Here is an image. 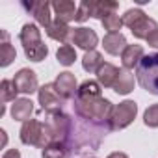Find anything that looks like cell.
<instances>
[{
    "label": "cell",
    "mask_w": 158,
    "mask_h": 158,
    "mask_svg": "<svg viewBox=\"0 0 158 158\" xmlns=\"http://www.w3.org/2000/svg\"><path fill=\"white\" fill-rule=\"evenodd\" d=\"M23 8L24 10H28V11H32V15H34V19H35V23L39 24V26H43L45 30L54 23L52 21V4L50 2H47V0H39V2H23Z\"/></svg>",
    "instance_id": "ba28073f"
},
{
    "label": "cell",
    "mask_w": 158,
    "mask_h": 158,
    "mask_svg": "<svg viewBox=\"0 0 158 158\" xmlns=\"http://www.w3.org/2000/svg\"><path fill=\"white\" fill-rule=\"evenodd\" d=\"M106 158H128V154H127V152H121V151H115V152L108 154Z\"/></svg>",
    "instance_id": "d6a6232c"
},
{
    "label": "cell",
    "mask_w": 158,
    "mask_h": 158,
    "mask_svg": "<svg viewBox=\"0 0 158 158\" xmlns=\"http://www.w3.org/2000/svg\"><path fill=\"white\" fill-rule=\"evenodd\" d=\"M19 138L24 145H32V147H39L45 149V127L41 119H28L26 123H23Z\"/></svg>",
    "instance_id": "277c9868"
},
{
    "label": "cell",
    "mask_w": 158,
    "mask_h": 158,
    "mask_svg": "<svg viewBox=\"0 0 158 158\" xmlns=\"http://www.w3.org/2000/svg\"><path fill=\"white\" fill-rule=\"evenodd\" d=\"M47 35L61 45H67L71 43V37H73V28L61 21H54L48 28H47Z\"/></svg>",
    "instance_id": "4fadbf2b"
},
{
    "label": "cell",
    "mask_w": 158,
    "mask_h": 158,
    "mask_svg": "<svg viewBox=\"0 0 158 158\" xmlns=\"http://www.w3.org/2000/svg\"><path fill=\"white\" fill-rule=\"evenodd\" d=\"M56 60H58L60 65H63V67H71V65L76 61V50H74V47H73L71 43L61 45V47L56 50Z\"/></svg>",
    "instance_id": "603a6c76"
},
{
    "label": "cell",
    "mask_w": 158,
    "mask_h": 158,
    "mask_svg": "<svg viewBox=\"0 0 158 158\" xmlns=\"http://www.w3.org/2000/svg\"><path fill=\"white\" fill-rule=\"evenodd\" d=\"M101 84L97 80H84L78 86V93L76 97H102L101 95Z\"/></svg>",
    "instance_id": "d4e9b609"
},
{
    "label": "cell",
    "mask_w": 158,
    "mask_h": 158,
    "mask_svg": "<svg viewBox=\"0 0 158 158\" xmlns=\"http://www.w3.org/2000/svg\"><path fill=\"white\" fill-rule=\"evenodd\" d=\"M154 30H158V23H156L154 19L147 17V15H145L139 23H136V24L130 28V32H132V35H134L136 39H145V41H147V37H149Z\"/></svg>",
    "instance_id": "e0dca14e"
},
{
    "label": "cell",
    "mask_w": 158,
    "mask_h": 158,
    "mask_svg": "<svg viewBox=\"0 0 158 158\" xmlns=\"http://www.w3.org/2000/svg\"><path fill=\"white\" fill-rule=\"evenodd\" d=\"M13 84L17 86L19 93L23 95H32L39 91V82H37V74L32 69H19L13 76Z\"/></svg>",
    "instance_id": "52a82bcc"
},
{
    "label": "cell",
    "mask_w": 158,
    "mask_h": 158,
    "mask_svg": "<svg viewBox=\"0 0 158 158\" xmlns=\"http://www.w3.org/2000/svg\"><path fill=\"white\" fill-rule=\"evenodd\" d=\"M143 47L141 45H127V48L121 54V61H123V69L130 71L134 67H138V63L143 60Z\"/></svg>",
    "instance_id": "2e32d148"
},
{
    "label": "cell",
    "mask_w": 158,
    "mask_h": 158,
    "mask_svg": "<svg viewBox=\"0 0 158 158\" xmlns=\"http://www.w3.org/2000/svg\"><path fill=\"white\" fill-rule=\"evenodd\" d=\"M52 11L56 15V21H61V23L69 24L71 21H76L78 4H74L73 0H54L52 2Z\"/></svg>",
    "instance_id": "8fae6325"
},
{
    "label": "cell",
    "mask_w": 158,
    "mask_h": 158,
    "mask_svg": "<svg viewBox=\"0 0 158 158\" xmlns=\"http://www.w3.org/2000/svg\"><path fill=\"white\" fill-rule=\"evenodd\" d=\"M37 101L43 112H60L63 108V99L56 93L54 84H43L37 91Z\"/></svg>",
    "instance_id": "8992f818"
},
{
    "label": "cell",
    "mask_w": 158,
    "mask_h": 158,
    "mask_svg": "<svg viewBox=\"0 0 158 158\" xmlns=\"http://www.w3.org/2000/svg\"><path fill=\"white\" fill-rule=\"evenodd\" d=\"M69 154H71L69 145L61 141H54L41 151V158H69Z\"/></svg>",
    "instance_id": "ffe728a7"
},
{
    "label": "cell",
    "mask_w": 158,
    "mask_h": 158,
    "mask_svg": "<svg viewBox=\"0 0 158 158\" xmlns=\"http://www.w3.org/2000/svg\"><path fill=\"white\" fill-rule=\"evenodd\" d=\"M32 114H34V102H32V99H28V97H21V99H17V101L11 104V117H13L15 121L26 123Z\"/></svg>",
    "instance_id": "5bb4252c"
},
{
    "label": "cell",
    "mask_w": 158,
    "mask_h": 158,
    "mask_svg": "<svg viewBox=\"0 0 158 158\" xmlns=\"http://www.w3.org/2000/svg\"><path fill=\"white\" fill-rule=\"evenodd\" d=\"M101 23H102V26H104L106 34H119V32H121V28H123V19H121L117 13H114V15L106 17V19H104V21H101Z\"/></svg>",
    "instance_id": "83f0119b"
},
{
    "label": "cell",
    "mask_w": 158,
    "mask_h": 158,
    "mask_svg": "<svg viewBox=\"0 0 158 158\" xmlns=\"http://www.w3.org/2000/svg\"><path fill=\"white\" fill-rule=\"evenodd\" d=\"M143 123L149 128H158V102L156 104H151L143 112Z\"/></svg>",
    "instance_id": "f1b7e54d"
},
{
    "label": "cell",
    "mask_w": 158,
    "mask_h": 158,
    "mask_svg": "<svg viewBox=\"0 0 158 158\" xmlns=\"http://www.w3.org/2000/svg\"><path fill=\"white\" fill-rule=\"evenodd\" d=\"M86 2L89 8V17L99 21H104L119 10V2L115 0H86Z\"/></svg>",
    "instance_id": "30bf717a"
},
{
    "label": "cell",
    "mask_w": 158,
    "mask_h": 158,
    "mask_svg": "<svg viewBox=\"0 0 158 158\" xmlns=\"http://www.w3.org/2000/svg\"><path fill=\"white\" fill-rule=\"evenodd\" d=\"M138 115V104L134 101H123L114 106L110 117V130H123L127 128Z\"/></svg>",
    "instance_id": "3957f363"
},
{
    "label": "cell",
    "mask_w": 158,
    "mask_h": 158,
    "mask_svg": "<svg viewBox=\"0 0 158 158\" xmlns=\"http://www.w3.org/2000/svg\"><path fill=\"white\" fill-rule=\"evenodd\" d=\"M17 86L13 84V80H8V78H4L2 82H0V102H2V106H6L8 102H15L17 101Z\"/></svg>",
    "instance_id": "44dd1931"
},
{
    "label": "cell",
    "mask_w": 158,
    "mask_h": 158,
    "mask_svg": "<svg viewBox=\"0 0 158 158\" xmlns=\"http://www.w3.org/2000/svg\"><path fill=\"white\" fill-rule=\"evenodd\" d=\"M88 158H97V156H88Z\"/></svg>",
    "instance_id": "e575fe53"
},
{
    "label": "cell",
    "mask_w": 158,
    "mask_h": 158,
    "mask_svg": "<svg viewBox=\"0 0 158 158\" xmlns=\"http://www.w3.org/2000/svg\"><path fill=\"white\" fill-rule=\"evenodd\" d=\"M143 17H145V13H143L141 8H130V10L125 11V15H121V19H123V26L132 28V26H134L136 23H139Z\"/></svg>",
    "instance_id": "4316f807"
},
{
    "label": "cell",
    "mask_w": 158,
    "mask_h": 158,
    "mask_svg": "<svg viewBox=\"0 0 158 158\" xmlns=\"http://www.w3.org/2000/svg\"><path fill=\"white\" fill-rule=\"evenodd\" d=\"M52 84H54L56 93H58L63 101L76 99V93H78V84H76V76H74L71 71H63V73H60Z\"/></svg>",
    "instance_id": "5b68a950"
},
{
    "label": "cell",
    "mask_w": 158,
    "mask_h": 158,
    "mask_svg": "<svg viewBox=\"0 0 158 158\" xmlns=\"http://www.w3.org/2000/svg\"><path fill=\"white\" fill-rule=\"evenodd\" d=\"M71 43L76 45L78 48L89 52V50H95V47H97V43H99V35H97L95 30L86 28V26H80V28H74V30H73Z\"/></svg>",
    "instance_id": "9c48e42d"
},
{
    "label": "cell",
    "mask_w": 158,
    "mask_h": 158,
    "mask_svg": "<svg viewBox=\"0 0 158 158\" xmlns=\"http://www.w3.org/2000/svg\"><path fill=\"white\" fill-rule=\"evenodd\" d=\"M89 19V8H88V2L84 0V2L78 4V11H76V21L74 23H86Z\"/></svg>",
    "instance_id": "f546056e"
},
{
    "label": "cell",
    "mask_w": 158,
    "mask_h": 158,
    "mask_svg": "<svg viewBox=\"0 0 158 158\" xmlns=\"http://www.w3.org/2000/svg\"><path fill=\"white\" fill-rule=\"evenodd\" d=\"M95 74H97V82L101 84V88H114L117 76H119V69L114 63L104 61Z\"/></svg>",
    "instance_id": "9a60e30c"
},
{
    "label": "cell",
    "mask_w": 158,
    "mask_h": 158,
    "mask_svg": "<svg viewBox=\"0 0 158 158\" xmlns=\"http://www.w3.org/2000/svg\"><path fill=\"white\" fill-rule=\"evenodd\" d=\"M0 136H2V147H6L8 145V132L4 128H0Z\"/></svg>",
    "instance_id": "836d02e7"
},
{
    "label": "cell",
    "mask_w": 158,
    "mask_h": 158,
    "mask_svg": "<svg viewBox=\"0 0 158 158\" xmlns=\"http://www.w3.org/2000/svg\"><path fill=\"white\" fill-rule=\"evenodd\" d=\"M138 84L151 95H158V52L143 56L136 67Z\"/></svg>",
    "instance_id": "7a4b0ae2"
},
{
    "label": "cell",
    "mask_w": 158,
    "mask_h": 158,
    "mask_svg": "<svg viewBox=\"0 0 158 158\" xmlns=\"http://www.w3.org/2000/svg\"><path fill=\"white\" fill-rule=\"evenodd\" d=\"M24 56L30 60V61H35V63H39V61H43L47 56H48V47L41 41V43H35V45H28V47H24Z\"/></svg>",
    "instance_id": "7402d4cb"
},
{
    "label": "cell",
    "mask_w": 158,
    "mask_h": 158,
    "mask_svg": "<svg viewBox=\"0 0 158 158\" xmlns=\"http://www.w3.org/2000/svg\"><path fill=\"white\" fill-rule=\"evenodd\" d=\"M127 37L119 32V34H106L102 37V48L104 52H108L110 56H119L123 54V50L127 48Z\"/></svg>",
    "instance_id": "7c38bea8"
},
{
    "label": "cell",
    "mask_w": 158,
    "mask_h": 158,
    "mask_svg": "<svg viewBox=\"0 0 158 158\" xmlns=\"http://www.w3.org/2000/svg\"><path fill=\"white\" fill-rule=\"evenodd\" d=\"M19 39L23 43V47H28V45H35V43H41V30L37 28V24H30L26 23L19 34Z\"/></svg>",
    "instance_id": "d6986e66"
},
{
    "label": "cell",
    "mask_w": 158,
    "mask_h": 158,
    "mask_svg": "<svg viewBox=\"0 0 158 158\" xmlns=\"http://www.w3.org/2000/svg\"><path fill=\"white\" fill-rule=\"evenodd\" d=\"M134 74L127 69H119V76L115 80V86H114V91L117 95H128L130 91H134Z\"/></svg>",
    "instance_id": "ac0fdd59"
},
{
    "label": "cell",
    "mask_w": 158,
    "mask_h": 158,
    "mask_svg": "<svg viewBox=\"0 0 158 158\" xmlns=\"http://www.w3.org/2000/svg\"><path fill=\"white\" fill-rule=\"evenodd\" d=\"M17 58V52H15V47H11V43H2V47H0V65L2 67H8L15 61Z\"/></svg>",
    "instance_id": "484cf974"
},
{
    "label": "cell",
    "mask_w": 158,
    "mask_h": 158,
    "mask_svg": "<svg viewBox=\"0 0 158 158\" xmlns=\"http://www.w3.org/2000/svg\"><path fill=\"white\" fill-rule=\"evenodd\" d=\"M147 45L152 48H158V30H154L149 37H147Z\"/></svg>",
    "instance_id": "4dcf8cb0"
},
{
    "label": "cell",
    "mask_w": 158,
    "mask_h": 158,
    "mask_svg": "<svg viewBox=\"0 0 158 158\" xmlns=\"http://www.w3.org/2000/svg\"><path fill=\"white\" fill-rule=\"evenodd\" d=\"M102 63H104L102 61V54L99 50H89L82 58V67H84L86 73H97Z\"/></svg>",
    "instance_id": "cb8c5ba5"
},
{
    "label": "cell",
    "mask_w": 158,
    "mask_h": 158,
    "mask_svg": "<svg viewBox=\"0 0 158 158\" xmlns=\"http://www.w3.org/2000/svg\"><path fill=\"white\" fill-rule=\"evenodd\" d=\"M2 158H21V151L19 149H8L2 154Z\"/></svg>",
    "instance_id": "1f68e13d"
},
{
    "label": "cell",
    "mask_w": 158,
    "mask_h": 158,
    "mask_svg": "<svg viewBox=\"0 0 158 158\" xmlns=\"http://www.w3.org/2000/svg\"><path fill=\"white\" fill-rule=\"evenodd\" d=\"M112 112H114V104L104 97H76L74 99V114H76V117L91 123L97 128L104 127L106 130H110Z\"/></svg>",
    "instance_id": "6da1fadb"
}]
</instances>
